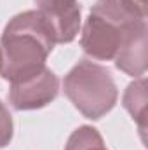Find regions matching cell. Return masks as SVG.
<instances>
[{
    "mask_svg": "<svg viewBox=\"0 0 148 150\" xmlns=\"http://www.w3.org/2000/svg\"><path fill=\"white\" fill-rule=\"evenodd\" d=\"M54 45V32L40 11L14 16L0 38V75L11 84L38 75L47 68L45 61Z\"/></svg>",
    "mask_w": 148,
    "mask_h": 150,
    "instance_id": "6da1fadb",
    "label": "cell"
},
{
    "mask_svg": "<svg viewBox=\"0 0 148 150\" xmlns=\"http://www.w3.org/2000/svg\"><path fill=\"white\" fill-rule=\"evenodd\" d=\"M0 67H2V52H0Z\"/></svg>",
    "mask_w": 148,
    "mask_h": 150,
    "instance_id": "30bf717a",
    "label": "cell"
},
{
    "mask_svg": "<svg viewBox=\"0 0 148 150\" xmlns=\"http://www.w3.org/2000/svg\"><path fill=\"white\" fill-rule=\"evenodd\" d=\"M12 140V117L5 105L0 101V149L7 147Z\"/></svg>",
    "mask_w": 148,
    "mask_h": 150,
    "instance_id": "ba28073f",
    "label": "cell"
},
{
    "mask_svg": "<svg viewBox=\"0 0 148 150\" xmlns=\"http://www.w3.org/2000/svg\"><path fill=\"white\" fill-rule=\"evenodd\" d=\"M65 94L87 119L98 120L117 103V86L111 74L92 61H80L68 72L63 82Z\"/></svg>",
    "mask_w": 148,
    "mask_h": 150,
    "instance_id": "3957f363",
    "label": "cell"
},
{
    "mask_svg": "<svg viewBox=\"0 0 148 150\" xmlns=\"http://www.w3.org/2000/svg\"><path fill=\"white\" fill-rule=\"evenodd\" d=\"M134 2H136V4H140L141 7H145V9H147V0H134Z\"/></svg>",
    "mask_w": 148,
    "mask_h": 150,
    "instance_id": "9c48e42d",
    "label": "cell"
},
{
    "mask_svg": "<svg viewBox=\"0 0 148 150\" xmlns=\"http://www.w3.org/2000/svg\"><path fill=\"white\" fill-rule=\"evenodd\" d=\"M65 150H106L101 134L91 126H80L75 129Z\"/></svg>",
    "mask_w": 148,
    "mask_h": 150,
    "instance_id": "52a82bcc",
    "label": "cell"
},
{
    "mask_svg": "<svg viewBox=\"0 0 148 150\" xmlns=\"http://www.w3.org/2000/svg\"><path fill=\"white\" fill-rule=\"evenodd\" d=\"M147 35V9L134 0H96L82 30V49L94 59H115L132 40Z\"/></svg>",
    "mask_w": 148,
    "mask_h": 150,
    "instance_id": "7a4b0ae2",
    "label": "cell"
},
{
    "mask_svg": "<svg viewBox=\"0 0 148 150\" xmlns=\"http://www.w3.org/2000/svg\"><path fill=\"white\" fill-rule=\"evenodd\" d=\"M145 87H147L145 77H140V80L132 82L124 94V107L132 115V119L140 122L141 131L145 129V117H147V89Z\"/></svg>",
    "mask_w": 148,
    "mask_h": 150,
    "instance_id": "8992f818",
    "label": "cell"
},
{
    "mask_svg": "<svg viewBox=\"0 0 148 150\" xmlns=\"http://www.w3.org/2000/svg\"><path fill=\"white\" fill-rule=\"evenodd\" d=\"M37 11L49 21L56 44L72 42L80 28L78 0H35Z\"/></svg>",
    "mask_w": 148,
    "mask_h": 150,
    "instance_id": "5b68a950",
    "label": "cell"
},
{
    "mask_svg": "<svg viewBox=\"0 0 148 150\" xmlns=\"http://www.w3.org/2000/svg\"><path fill=\"white\" fill-rule=\"evenodd\" d=\"M59 91V80L49 68L26 80L11 84L9 101L16 110H35L51 103Z\"/></svg>",
    "mask_w": 148,
    "mask_h": 150,
    "instance_id": "277c9868",
    "label": "cell"
}]
</instances>
